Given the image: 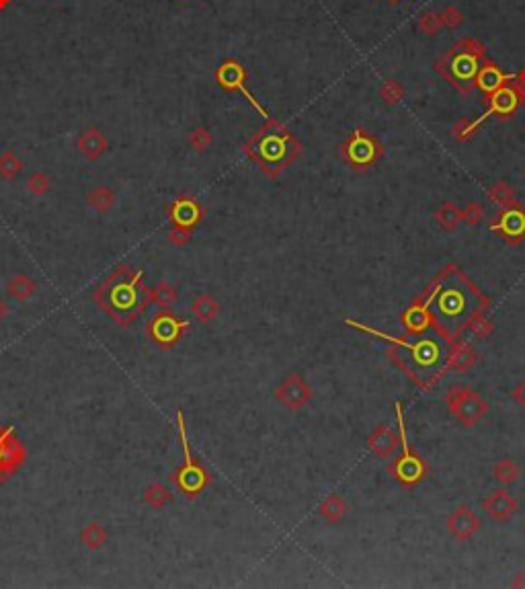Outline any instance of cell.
Instances as JSON below:
<instances>
[{"instance_id":"d6986e66","label":"cell","mask_w":525,"mask_h":589,"mask_svg":"<svg viewBox=\"0 0 525 589\" xmlns=\"http://www.w3.org/2000/svg\"><path fill=\"white\" fill-rule=\"evenodd\" d=\"M175 220L179 224H191L197 220V208L193 206L191 202H179L175 208Z\"/></svg>"},{"instance_id":"9a60e30c","label":"cell","mask_w":525,"mask_h":589,"mask_svg":"<svg viewBox=\"0 0 525 589\" xmlns=\"http://www.w3.org/2000/svg\"><path fill=\"white\" fill-rule=\"evenodd\" d=\"M80 540H82V544H84L87 548H99V546H103L105 540H107V532H105V528L99 526V523H89V526L80 532Z\"/></svg>"},{"instance_id":"8992f818","label":"cell","mask_w":525,"mask_h":589,"mask_svg":"<svg viewBox=\"0 0 525 589\" xmlns=\"http://www.w3.org/2000/svg\"><path fill=\"white\" fill-rule=\"evenodd\" d=\"M515 103H517V97L511 93V91H507V89H505V91H499V93L493 97V103H491V107L484 111V116H482V118H478L474 123H470L466 132H468V134H470V132H474V130H476L478 125H480L484 119H488L491 116H495L497 111H501V113H509V111L515 107Z\"/></svg>"},{"instance_id":"ac0fdd59","label":"cell","mask_w":525,"mask_h":589,"mask_svg":"<svg viewBox=\"0 0 525 589\" xmlns=\"http://www.w3.org/2000/svg\"><path fill=\"white\" fill-rule=\"evenodd\" d=\"M511 76H505V74H501V72L497 70V68H486V70L480 74V87L484 89V91H493L495 87H499V82H502V80H509Z\"/></svg>"},{"instance_id":"2e32d148","label":"cell","mask_w":525,"mask_h":589,"mask_svg":"<svg viewBox=\"0 0 525 589\" xmlns=\"http://www.w3.org/2000/svg\"><path fill=\"white\" fill-rule=\"evenodd\" d=\"M191 310H193V314H195L199 321H210V318L215 314L217 306H215V302L210 298V296H199V298L193 302Z\"/></svg>"},{"instance_id":"52a82bcc","label":"cell","mask_w":525,"mask_h":589,"mask_svg":"<svg viewBox=\"0 0 525 589\" xmlns=\"http://www.w3.org/2000/svg\"><path fill=\"white\" fill-rule=\"evenodd\" d=\"M478 530V519L472 512L466 507H460L454 516L450 518V532L457 538H468Z\"/></svg>"},{"instance_id":"ba28073f","label":"cell","mask_w":525,"mask_h":589,"mask_svg":"<svg viewBox=\"0 0 525 589\" xmlns=\"http://www.w3.org/2000/svg\"><path fill=\"white\" fill-rule=\"evenodd\" d=\"M484 507H486V512L495 519H507L515 512L517 503H515V499L509 495V493L497 491V493H493V495L484 501Z\"/></svg>"},{"instance_id":"7402d4cb","label":"cell","mask_w":525,"mask_h":589,"mask_svg":"<svg viewBox=\"0 0 525 589\" xmlns=\"http://www.w3.org/2000/svg\"><path fill=\"white\" fill-rule=\"evenodd\" d=\"M519 471L515 469V464L511 460H502L501 464L495 469V478H499L502 483H513L517 478Z\"/></svg>"},{"instance_id":"8fae6325","label":"cell","mask_w":525,"mask_h":589,"mask_svg":"<svg viewBox=\"0 0 525 589\" xmlns=\"http://www.w3.org/2000/svg\"><path fill=\"white\" fill-rule=\"evenodd\" d=\"M6 292L13 300L17 302H27L33 294H35V283L33 280H29L27 275H17L13 278L8 285H6Z\"/></svg>"},{"instance_id":"ffe728a7","label":"cell","mask_w":525,"mask_h":589,"mask_svg":"<svg viewBox=\"0 0 525 589\" xmlns=\"http://www.w3.org/2000/svg\"><path fill=\"white\" fill-rule=\"evenodd\" d=\"M476 70V62L472 56H460L454 62V74L457 78H470Z\"/></svg>"},{"instance_id":"cb8c5ba5","label":"cell","mask_w":525,"mask_h":589,"mask_svg":"<svg viewBox=\"0 0 525 589\" xmlns=\"http://www.w3.org/2000/svg\"><path fill=\"white\" fill-rule=\"evenodd\" d=\"M19 170H21V163H19V159H15L13 154H6V156L0 159V173H2L4 177H15Z\"/></svg>"},{"instance_id":"4316f807","label":"cell","mask_w":525,"mask_h":589,"mask_svg":"<svg viewBox=\"0 0 525 589\" xmlns=\"http://www.w3.org/2000/svg\"><path fill=\"white\" fill-rule=\"evenodd\" d=\"M353 146L358 148V152H355V154H351L355 161L359 159V154H363V156H361V163H365V161H369V159H372V152H367V150H365V148H367V142L359 140V142H355Z\"/></svg>"},{"instance_id":"7c38bea8","label":"cell","mask_w":525,"mask_h":589,"mask_svg":"<svg viewBox=\"0 0 525 589\" xmlns=\"http://www.w3.org/2000/svg\"><path fill=\"white\" fill-rule=\"evenodd\" d=\"M367 444H369V448L374 450L378 456H388L392 450H394V444H396V440H394V435L390 433V429H386V427H380L369 440H367Z\"/></svg>"},{"instance_id":"4fadbf2b","label":"cell","mask_w":525,"mask_h":589,"mask_svg":"<svg viewBox=\"0 0 525 589\" xmlns=\"http://www.w3.org/2000/svg\"><path fill=\"white\" fill-rule=\"evenodd\" d=\"M80 150L89 156V159H96L103 154L105 150V138L96 132V130H89L82 138H80Z\"/></svg>"},{"instance_id":"d4e9b609","label":"cell","mask_w":525,"mask_h":589,"mask_svg":"<svg viewBox=\"0 0 525 589\" xmlns=\"http://www.w3.org/2000/svg\"><path fill=\"white\" fill-rule=\"evenodd\" d=\"M322 516H327L329 519H339L343 516V503L339 497H331L324 505H322Z\"/></svg>"},{"instance_id":"5bb4252c","label":"cell","mask_w":525,"mask_h":589,"mask_svg":"<svg viewBox=\"0 0 525 589\" xmlns=\"http://www.w3.org/2000/svg\"><path fill=\"white\" fill-rule=\"evenodd\" d=\"M89 204L95 208L96 212L105 213L111 210V206L115 204V195L107 187H96L89 193Z\"/></svg>"},{"instance_id":"44dd1931","label":"cell","mask_w":525,"mask_h":589,"mask_svg":"<svg viewBox=\"0 0 525 589\" xmlns=\"http://www.w3.org/2000/svg\"><path fill=\"white\" fill-rule=\"evenodd\" d=\"M146 501H148L152 507L160 509V507H163V505L168 501V491L165 489V487L154 485V487H150V489L146 491Z\"/></svg>"},{"instance_id":"3957f363","label":"cell","mask_w":525,"mask_h":589,"mask_svg":"<svg viewBox=\"0 0 525 589\" xmlns=\"http://www.w3.org/2000/svg\"><path fill=\"white\" fill-rule=\"evenodd\" d=\"M396 415H398V427H400V442H403V452L405 456L400 458L398 466H396V474L400 480L405 483H415L417 478H421V462L419 458H415L408 450V442H406V431H405V419H403V409L400 404H396Z\"/></svg>"},{"instance_id":"277c9868","label":"cell","mask_w":525,"mask_h":589,"mask_svg":"<svg viewBox=\"0 0 525 589\" xmlns=\"http://www.w3.org/2000/svg\"><path fill=\"white\" fill-rule=\"evenodd\" d=\"M179 431H181V440H183V450H185V469L181 472V485L187 491H197L203 485V472L199 471L191 460L189 454V444H187V433H185V425H183V415L179 413Z\"/></svg>"},{"instance_id":"30bf717a","label":"cell","mask_w":525,"mask_h":589,"mask_svg":"<svg viewBox=\"0 0 525 589\" xmlns=\"http://www.w3.org/2000/svg\"><path fill=\"white\" fill-rule=\"evenodd\" d=\"M217 78H220V82H222L224 87H236V89H240V91L244 93V97H246V99H248V101L257 107V109H259V113H261V116H267L261 107H259V103L255 101V97H253V94L248 93V91L240 85V78H242V70H240V66L232 64V62H228L222 70L217 72Z\"/></svg>"},{"instance_id":"83f0119b","label":"cell","mask_w":525,"mask_h":589,"mask_svg":"<svg viewBox=\"0 0 525 589\" xmlns=\"http://www.w3.org/2000/svg\"><path fill=\"white\" fill-rule=\"evenodd\" d=\"M515 401L521 402V404L525 407V382L519 386V388H517V390H515Z\"/></svg>"},{"instance_id":"9c48e42d","label":"cell","mask_w":525,"mask_h":589,"mask_svg":"<svg viewBox=\"0 0 525 589\" xmlns=\"http://www.w3.org/2000/svg\"><path fill=\"white\" fill-rule=\"evenodd\" d=\"M439 292H441V285H437V287H435V292H433L429 298H427V302H425L423 306H421V308L415 306V308H410V310L406 312V314H405L406 329H410V330L419 329V330H421V329H425V327H427V323H429V312H427V310H429L431 304L435 302V298L439 296Z\"/></svg>"},{"instance_id":"6da1fadb","label":"cell","mask_w":525,"mask_h":589,"mask_svg":"<svg viewBox=\"0 0 525 589\" xmlns=\"http://www.w3.org/2000/svg\"><path fill=\"white\" fill-rule=\"evenodd\" d=\"M450 407L464 423H474L486 413V404L480 401V397L472 390L450 392Z\"/></svg>"},{"instance_id":"f1b7e54d","label":"cell","mask_w":525,"mask_h":589,"mask_svg":"<svg viewBox=\"0 0 525 589\" xmlns=\"http://www.w3.org/2000/svg\"><path fill=\"white\" fill-rule=\"evenodd\" d=\"M6 314H8V306H6V302H4V300H0V321H4V318H6Z\"/></svg>"},{"instance_id":"5b68a950","label":"cell","mask_w":525,"mask_h":589,"mask_svg":"<svg viewBox=\"0 0 525 589\" xmlns=\"http://www.w3.org/2000/svg\"><path fill=\"white\" fill-rule=\"evenodd\" d=\"M308 388H306V384L300 380L298 376H289L277 388V399L284 402L286 407H289V409H298V407H302L304 402L308 401Z\"/></svg>"},{"instance_id":"484cf974","label":"cell","mask_w":525,"mask_h":589,"mask_svg":"<svg viewBox=\"0 0 525 589\" xmlns=\"http://www.w3.org/2000/svg\"><path fill=\"white\" fill-rule=\"evenodd\" d=\"M49 187V181L42 175V173H37V175H33L31 179H29V189L33 191V193H37V195H42V193H46Z\"/></svg>"},{"instance_id":"e0dca14e","label":"cell","mask_w":525,"mask_h":589,"mask_svg":"<svg viewBox=\"0 0 525 589\" xmlns=\"http://www.w3.org/2000/svg\"><path fill=\"white\" fill-rule=\"evenodd\" d=\"M501 228L507 235H521L525 230V218L524 213L509 212L502 216Z\"/></svg>"},{"instance_id":"7a4b0ae2","label":"cell","mask_w":525,"mask_h":589,"mask_svg":"<svg viewBox=\"0 0 525 589\" xmlns=\"http://www.w3.org/2000/svg\"><path fill=\"white\" fill-rule=\"evenodd\" d=\"M347 325H351V327H355V329L365 330V333H369V335H376V337H382V339H386V341H390V343H396V345H403V347H406V349H412V354H415V359H417L419 364H425V366H431V364H435V361L439 359V349L435 347V343H421V345H408V343H405L403 339H396V337H390V335H386V333H382V330H376V329H372V327H363V325H359V323H355V321H347Z\"/></svg>"},{"instance_id":"603a6c76","label":"cell","mask_w":525,"mask_h":589,"mask_svg":"<svg viewBox=\"0 0 525 589\" xmlns=\"http://www.w3.org/2000/svg\"><path fill=\"white\" fill-rule=\"evenodd\" d=\"M152 298L158 302V304H163V306H170L172 302H175V290L168 285V283H160L154 292H152Z\"/></svg>"}]
</instances>
